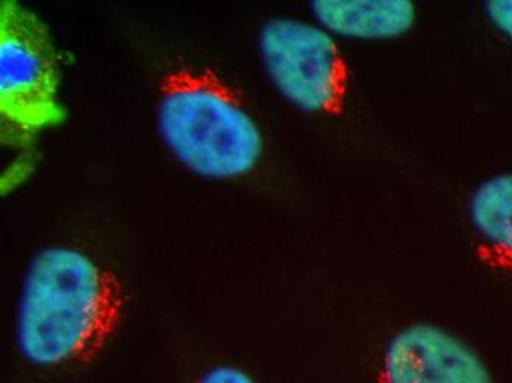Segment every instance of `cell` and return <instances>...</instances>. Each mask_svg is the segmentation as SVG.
Instances as JSON below:
<instances>
[{
    "label": "cell",
    "instance_id": "cell-2",
    "mask_svg": "<svg viewBox=\"0 0 512 383\" xmlns=\"http://www.w3.org/2000/svg\"><path fill=\"white\" fill-rule=\"evenodd\" d=\"M156 121L171 154L206 179L248 176L264 155L255 118L209 70L168 74L159 90Z\"/></svg>",
    "mask_w": 512,
    "mask_h": 383
},
{
    "label": "cell",
    "instance_id": "cell-1",
    "mask_svg": "<svg viewBox=\"0 0 512 383\" xmlns=\"http://www.w3.org/2000/svg\"><path fill=\"white\" fill-rule=\"evenodd\" d=\"M126 310L117 274L80 248L55 245L34 255L15 317V347L39 370L83 366L101 356Z\"/></svg>",
    "mask_w": 512,
    "mask_h": 383
},
{
    "label": "cell",
    "instance_id": "cell-6",
    "mask_svg": "<svg viewBox=\"0 0 512 383\" xmlns=\"http://www.w3.org/2000/svg\"><path fill=\"white\" fill-rule=\"evenodd\" d=\"M315 23L334 39L390 42L411 33L417 8L410 0H315Z\"/></svg>",
    "mask_w": 512,
    "mask_h": 383
},
{
    "label": "cell",
    "instance_id": "cell-7",
    "mask_svg": "<svg viewBox=\"0 0 512 383\" xmlns=\"http://www.w3.org/2000/svg\"><path fill=\"white\" fill-rule=\"evenodd\" d=\"M468 220L483 260L493 269L512 272V171L489 177L474 189Z\"/></svg>",
    "mask_w": 512,
    "mask_h": 383
},
{
    "label": "cell",
    "instance_id": "cell-9",
    "mask_svg": "<svg viewBox=\"0 0 512 383\" xmlns=\"http://www.w3.org/2000/svg\"><path fill=\"white\" fill-rule=\"evenodd\" d=\"M485 14L492 27L512 45V0L486 2Z\"/></svg>",
    "mask_w": 512,
    "mask_h": 383
},
{
    "label": "cell",
    "instance_id": "cell-3",
    "mask_svg": "<svg viewBox=\"0 0 512 383\" xmlns=\"http://www.w3.org/2000/svg\"><path fill=\"white\" fill-rule=\"evenodd\" d=\"M0 115L3 124L34 135L65 121L59 62L51 31L15 0L0 3Z\"/></svg>",
    "mask_w": 512,
    "mask_h": 383
},
{
    "label": "cell",
    "instance_id": "cell-5",
    "mask_svg": "<svg viewBox=\"0 0 512 383\" xmlns=\"http://www.w3.org/2000/svg\"><path fill=\"white\" fill-rule=\"evenodd\" d=\"M379 383H496L483 357L451 330L411 323L393 333L380 358Z\"/></svg>",
    "mask_w": 512,
    "mask_h": 383
},
{
    "label": "cell",
    "instance_id": "cell-8",
    "mask_svg": "<svg viewBox=\"0 0 512 383\" xmlns=\"http://www.w3.org/2000/svg\"><path fill=\"white\" fill-rule=\"evenodd\" d=\"M192 383H258V381L243 367L224 363L209 367Z\"/></svg>",
    "mask_w": 512,
    "mask_h": 383
},
{
    "label": "cell",
    "instance_id": "cell-4",
    "mask_svg": "<svg viewBox=\"0 0 512 383\" xmlns=\"http://www.w3.org/2000/svg\"><path fill=\"white\" fill-rule=\"evenodd\" d=\"M259 56L274 89L307 114H332L345 93V65L336 39L296 18H273L259 31Z\"/></svg>",
    "mask_w": 512,
    "mask_h": 383
}]
</instances>
